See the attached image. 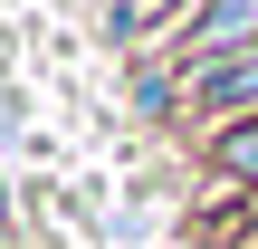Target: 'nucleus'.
Returning a JSON list of instances; mask_svg holds the SVG:
<instances>
[{
	"label": "nucleus",
	"mask_w": 258,
	"mask_h": 249,
	"mask_svg": "<svg viewBox=\"0 0 258 249\" xmlns=\"http://www.w3.org/2000/svg\"><path fill=\"white\" fill-rule=\"evenodd\" d=\"M201 96H211V106H258V48L211 58V67H201Z\"/></svg>",
	"instance_id": "f03ea898"
},
{
	"label": "nucleus",
	"mask_w": 258,
	"mask_h": 249,
	"mask_svg": "<svg viewBox=\"0 0 258 249\" xmlns=\"http://www.w3.org/2000/svg\"><path fill=\"white\" fill-rule=\"evenodd\" d=\"M220 163H230V173H249V182H258V125H239V134L220 144Z\"/></svg>",
	"instance_id": "7ed1b4c3"
},
{
	"label": "nucleus",
	"mask_w": 258,
	"mask_h": 249,
	"mask_svg": "<svg viewBox=\"0 0 258 249\" xmlns=\"http://www.w3.org/2000/svg\"><path fill=\"white\" fill-rule=\"evenodd\" d=\"M249 29H258V0H211V19L191 29L201 67H211V58H230V48H249Z\"/></svg>",
	"instance_id": "f257e3e1"
}]
</instances>
